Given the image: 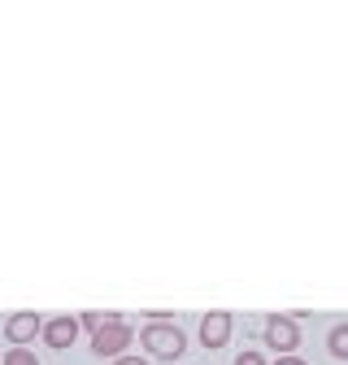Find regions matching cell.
Here are the masks:
<instances>
[{"label":"cell","instance_id":"cell-1","mask_svg":"<svg viewBox=\"0 0 348 365\" xmlns=\"http://www.w3.org/2000/svg\"><path fill=\"white\" fill-rule=\"evenodd\" d=\"M144 348L153 352V356H161V361H174V356H183V348H188V339H183V331L174 327V322H153V327H144Z\"/></svg>","mask_w":348,"mask_h":365},{"label":"cell","instance_id":"cell-2","mask_svg":"<svg viewBox=\"0 0 348 365\" xmlns=\"http://www.w3.org/2000/svg\"><path fill=\"white\" fill-rule=\"evenodd\" d=\"M126 344H130V327L126 322H113V327H105V331L92 335V352L96 356H118Z\"/></svg>","mask_w":348,"mask_h":365},{"label":"cell","instance_id":"cell-3","mask_svg":"<svg viewBox=\"0 0 348 365\" xmlns=\"http://www.w3.org/2000/svg\"><path fill=\"white\" fill-rule=\"evenodd\" d=\"M231 313H205L200 317V344L205 348H222L227 339H231Z\"/></svg>","mask_w":348,"mask_h":365},{"label":"cell","instance_id":"cell-4","mask_svg":"<svg viewBox=\"0 0 348 365\" xmlns=\"http://www.w3.org/2000/svg\"><path fill=\"white\" fill-rule=\"evenodd\" d=\"M266 344H270V348H279V352H292V348L300 344V331H296L292 317H270V327H266Z\"/></svg>","mask_w":348,"mask_h":365},{"label":"cell","instance_id":"cell-5","mask_svg":"<svg viewBox=\"0 0 348 365\" xmlns=\"http://www.w3.org/2000/svg\"><path fill=\"white\" fill-rule=\"evenodd\" d=\"M74 339H78V317H53L44 327V344L48 348H70Z\"/></svg>","mask_w":348,"mask_h":365},{"label":"cell","instance_id":"cell-6","mask_svg":"<svg viewBox=\"0 0 348 365\" xmlns=\"http://www.w3.org/2000/svg\"><path fill=\"white\" fill-rule=\"evenodd\" d=\"M35 331H39V317H35V313H14L9 327H5V335H9L18 348H22L26 339H35Z\"/></svg>","mask_w":348,"mask_h":365},{"label":"cell","instance_id":"cell-7","mask_svg":"<svg viewBox=\"0 0 348 365\" xmlns=\"http://www.w3.org/2000/svg\"><path fill=\"white\" fill-rule=\"evenodd\" d=\"M327 348H331V356H335V361H348V322L331 327V335H327Z\"/></svg>","mask_w":348,"mask_h":365},{"label":"cell","instance_id":"cell-8","mask_svg":"<svg viewBox=\"0 0 348 365\" xmlns=\"http://www.w3.org/2000/svg\"><path fill=\"white\" fill-rule=\"evenodd\" d=\"M113 322H122L118 313H83V317H78V327H87L92 335H96V331H105V327H113Z\"/></svg>","mask_w":348,"mask_h":365},{"label":"cell","instance_id":"cell-9","mask_svg":"<svg viewBox=\"0 0 348 365\" xmlns=\"http://www.w3.org/2000/svg\"><path fill=\"white\" fill-rule=\"evenodd\" d=\"M5 365H39V356H35V352H26V348H14V352L5 356Z\"/></svg>","mask_w":348,"mask_h":365},{"label":"cell","instance_id":"cell-10","mask_svg":"<svg viewBox=\"0 0 348 365\" xmlns=\"http://www.w3.org/2000/svg\"><path fill=\"white\" fill-rule=\"evenodd\" d=\"M235 365H266V361H261L257 352H240V356H235Z\"/></svg>","mask_w":348,"mask_h":365},{"label":"cell","instance_id":"cell-11","mask_svg":"<svg viewBox=\"0 0 348 365\" xmlns=\"http://www.w3.org/2000/svg\"><path fill=\"white\" fill-rule=\"evenodd\" d=\"M113 365H148V361H144V356H118Z\"/></svg>","mask_w":348,"mask_h":365},{"label":"cell","instance_id":"cell-12","mask_svg":"<svg viewBox=\"0 0 348 365\" xmlns=\"http://www.w3.org/2000/svg\"><path fill=\"white\" fill-rule=\"evenodd\" d=\"M275 365H304V361H300V356H279Z\"/></svg>","mask_w":348,"mask_h":365}]
</instances>
